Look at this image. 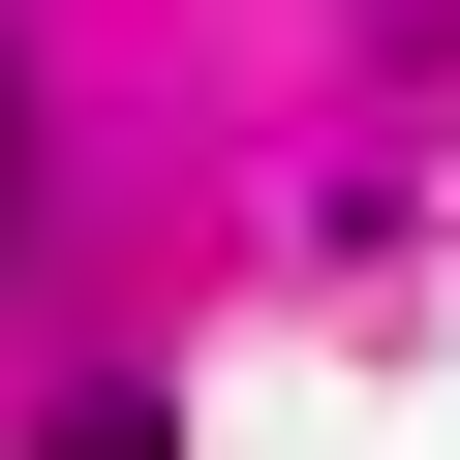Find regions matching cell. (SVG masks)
Returning <instances> with one entry per match:
<instances>
[{
	"instance_id": "obj_1",
	"label": "cell",
	"mask_w": 460,
	"mask_h": 460,
	"mask_svg": "<svg viewBox=\"0 0 460 460\" xmlns=\"http://www.w3.org/2000/svg\"><path fill=\"white\" fill-rule=\"evenodd\" d=\"M0 184H31V62H0Z\"/></svg>"
}]
</instances>
